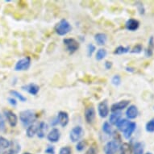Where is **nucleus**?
Listing matches in <instances>:
<instances>
[{
    "mask_svg": "<svg viewBox=\"0 0 154 154\" xmlns=\"http://www.w3.org/2000/svg\"><path fill=\"white\" fill-rule=\"evenodd\" d=\"M94 41H96L97 45L103 46L107 41V35L105 33H97L94 35Z\"/></svg>",
    "mask_w": 154,
    "mask_h": 154,
    "instance_id": "obj_19",
    "label": "nucleus"
},
{
    "mask_svg": "<svg viewBox=\"0 0 154 154\" xmlns=\"http://www.w3.org/2000/svg\"><path fill=\"white\" fill-rule=\"evenodd\" d=\"M10 94H11V95L13 96V97H15V98H17L19 100L20 102H26L27 101V98L26 97H24V96L22 94H20V92H18V91H10Z\"/></svg>",
    "mask_w": 154,
    "mask_h": 154,
    "instance_id": "obj_28",
    "label": "nucleus"
},
{
    "mask_svg": "<svg viewBox=\"0 0 154 154\" xmlns=\"http://www.w3.org/2000/svg\"><path fill=\"white\" fill-rule=\"evenodd\" d=\"M122 113L121 111H116V112H112L111 116L109 117V124L111 125H116L118 123L119 119H121Z\"/></svg>",
    "mask_w": 154,
    "mask_h": 154,
    "instance_id": "obj_20",
    "label": "nucleus"
},
{
    "mask_svg": "<svg viewBox=\"0 0 154 154\" xmlns=\"http://www.w3.org/2000/svg\"><path fill=\"white\" fill-rule=\"evenodd\" d=\"M104 67H105L106 69H110L112 67V62H111V61H106L104 63Z\"/></svg>",
    "mask_w": 154,
    "mask_h": 154,
    "instance_id": "obj_42",
    "label": "nucleus"
},
{
    "mask_svg": "<svg viewBox=\"0 0 154 154\" xmlns=\"http://www.w3.org/2000/svg\"><path fill=\"white\" fill-rule=\"evenodd\" d=\"M149 45L148 48L144 50V55L146 57H150L153 54V50H154V38L153 36H150L149 40Z\"/></svg>",
    "mask_w": 154,
    "mask_h": 154,
    "instance_id": "obj_18",
    "label": "nucleus"
},
{
    "mask_svg": "<svg viewBox=\"0 0 154 154\" xmlns=\"http://www.w3.org/2000/svg\"><path fill=\"white\" fill-rule=\"evenodd\" d=\"M45 152L47 154H55V149L52 145H48L45 150Z\"/></svg>",
    "mask_w": 154,
    "mask_h": 154,
    "instance_id": "obj_39",
    "label": "nucleus"
},
{
    "mask_svg": "<svg viewBox=\"0 0 154 154\" xmlns=\"http://www.w3.org/2000/svg\"><path fill=\"white\" fill-rule=\"evenodd\" d=\"M12 144H13V146L11 149V150H12L15 154L20 151V145L18 144L17 142H13Z\"/></svg>",
    "mask_w": 154,
    "mask_h": 154,
    "instance_id": "obj_37",
    "label": "nucleus"
},
{
    "mask_svg": "<svg viewBox=\"0 0 154 154\" xmlns=\"http://www.w3.org/2000/svg\"><path fill=\"white\" fill-rule=\"evenodd\" d=\"M31 66V58L29 57H25L19 60L15 66V71H23L29 69Z\"/></svg>",
    "mask_w": 154,
    "mask_h": 154,
    "instance_id": "obj_6",
    "label": "nucleus"
},
{
    "mask_svg": "<svg viewBox=\"0 0 154 154\" xmlns=\"http://www.w3.org/2000/svg\"><path fill=\"white\" fill-rule=\"evenodd\" d=\"M153 109H154V106H153Z\"/></svg>",
    "mask_w": 154,
    "mask_h": 154,
    "instance_id": "obj_47",
    "label": "nucleus"
},
{
    "mask_svg": "<svg viewBox=\"0 0 154 154\" xmlns=\"http://www.w3.org/2000/svg\"><path fill=\"white\" fill-rule=\"evenodd\" d=\"M8 103L13 106H15L17 105V101H16V99L15 98H13V97H11V98H8Z\"/></svg>",
    "mask_w": 154,
    "mask_h": 154,
    "instance_id": "obj_40",
    "label": "nucleus"
},
{
    "mask_svg": "<svg viewBox=\"0 0 154 154\" xmlns=\"http://www.w3.org/2000/svg\"><path fill=\"white\" fill-rule=\"evenodd\" d=\"M5 128V120L3 119V117L0 115V129L3 130Z\"/></svg>",
    "mask_w": 154,
    "mask_h": 154,
    "instance_id": "obj_41",
    "label": "nucleus"
},
{
    "mask_svg": "<svg viewBox=\"0 0 154 154\" xmlns=\"http://www.w3.org/2000/svg\"><path fill=\"white\" fill-rule=\"evenodd\" d=\"M84 130L82 126H75L70 131L69 139L72 142H79L82 137H83Z\"/></svg>",
    "mask_w": 154,
    "mask_h": 154,
    "instance_id": "obj_4",
    "label": "nucleus"
},
{
    "mask_svg": "<svg viewBox=\"0 0 154 154\" xmlns=\"http://www.w3.org/2000/svg\"><path fill=\"white\" fill-rule=\"evenodd\" d=\"M3 114H4V116L8 120L9 125L12 128H15L18 124L17 116L12 111H10V110H4Z\"/></svg>",
    "mask_w": 154,
    "mask_h": 154,
    "instance_id": "obj_7",
    "label": "nucleus"
},
{
    "mask_svg": "<svg viewBox=\"0 0 154 154\" xmlns=\"http://www.w3.org/2000/svg\"><path fill=\"white\" fill-rule=\"evenodd\" d=\"M3 154H15V153L12 151V150H11V149H9V150H8V151L4 152Z\"/></svg>",
    "mask_w": 154,
    "mask_h": 154,
    "instance_id": "obj_43",
    "label": "nucleus"
},
{
    "mask_svg": "<svg viewBox=\"0 0 154 154\" xmlns=\"http://www.w3.org/2000/svg\"><path fill=\"white\" fill-rule=\"evenodd\" d=\"M95 49V46L94 45H92V44L88 45V46H87V55H88L89 57H91L92 54L94 53Z\"/></svg>",
    "mask_w": 154,
    "mask_h": 154,
    "instance_id": "obj_35",
    "label": "nucleus"
},
{
    "mask_svg": "<svg viewBox=\"0 0 154 154\" xmlns=\"http://www.w3.org/2000/svg\"><path fill=\"white\" fill-rule=\"evenodd\" d=\"M48 130V124L45 123V122H41L39 125H38L37 128V132H36V135L39 138H44L45 137L46 131Z\"/></svg>",
    "mask_w": 154,
    "mask_h": 154,
    "instance_id": "obj_17",
    "label": "nucleus"
},
{
    "mask_svg": "<svg viewBox=\"0 0 154 154\" xmlns=\"http://www.w3.org/2000/svg\"><path fill=\"white\" fill-rule=\"evenodd\" d=\"M130 51V47L127 46H119L116 48V50L114 51V54H116V55H122V54H125V53H128Z\"/></svg>",
    "mask_w": 154,
    "mask_h": 154,
    "instance_id": "obj_24",
    "label": "nucleus"
},
{
    "mask_svg": "<svg viewBox=\"0 0 154 154\" xmlns=\"http://www.w3.org/2000/svg\"><path fill=\"white\" fill-rule=\"evenodd\" d=\"M37 128L38 125H36L35 124L28 126L27 128V130H26V135H27V137H29V138H32L35 134H36V132H37Z\"/></svg>",
    "mask_w": 154,
    "mask_h": 154,
    "instance_id": "obj_23",
    "label": "nucleus"
},
{
    "mask_svg": "<svg viewBox=\"0 0 154 154\" xmlns=\"http://www.w3.org/2000/svg\"><path fill=\"white\" fill-rule=\"evenodd\" d=\"M96 112L95 109L93 106H87L85 110V119L88 124H92L95 119Z\"/></svg>",
    "mask_w": 154,
    "mask_h": 154,
    "instance_id": "obj_8",
    "label": "nucleus"
},
{
    "mask_svg": "<svg viewBox=\"0 0 154 154\" xmlns=\"http://www.w3.org/2000/svg\"><path fill=\"white\" fill-rule=\"evenodd\" d=\"M145 130L147 132L152 133L154 132V119H150L145 125Z\"/></svg>",
    "mask_w": 154,
    "mask_h": 154,
    "instance_id": "obj_29",
    "label": "nucleus"
},
{
    "mask_svg": "<svg viewBox=\"0 0 154 154\" xmlns=\"http://www.w3.org/2000/svg\"><path fill=\"white\" fill-rule=\"evenodd\" d=\"M23 154H32V153H30V152H24V153Z\"/></svg>",
    "mask_w": 154,
    "mask_h": 154,
    "instance_id": "obj_45",
    "label": "nucleus"
},
{
    "mask_svg": "<svg viewBox=\"0 0 154 154\" xmlns=\"http://www.w3.org/2000/svg\"><path fill=\"white\" fill-rule=\"evenodd\" d=\"M136 128H137V124L135 122H130V124L126 128V130L124 131V138L127 140L130 139Z\"/></svg>",
    "mask_w": 154,
    "mask_h": 154,
    "instance_id": "obj_16",
    "label": "nucleus"
},
{
    "mask_svg": "<svg viewBox=\"0 0 154 154\" xmlns=\"http://www.w3.org/2000/svg\"><path fill=\"white\" fill-rule=\"evenodd\" d=\"M119 151H120V154H131V149L130 144H127V143L122 144L119 148Z\"/></svg>",
    "mask_w": 154,
    "mask_h": 154,
    "instance_id": "obj_25",
    "label": "nucleus"
},
{
    "mask_svg": "<svg viewBox=\"0 0 154 154\" xmlns=\"http://www.w3.org/2000/svg\"><path fill=\"white\" fill-rule=\"evenodd\" d=\"M60 137H61V132H60L58 128H56L52 129L47 135V139L51 143L58 142L59 140H60Z\"/></svg>",
    "mask_w": 154,
    "mask_h": 154,
    "instance_id": "obj_9",
    "label": "nucleus"
},
{
    "mask_svg": "<svg viewBox=\"0 0 154 154\" xmlns=\"http://www.w3.org/2000/svg\"><path fill=\"white\" fill-rule=\"evenodd\" d=\"M86 145H87V143H86V140H79L78 144H76V150L79 152L83 151Z\"/></svg>",
    "mask_w": 154,
    "mask_h": 154,
    "instance_id": "obj_31",
    "label": "nucleus"
},
{
    "mask_svg": "<svg viewBox=\"0 0 154 154\" xmlns=\"http://www.w3.org/2000/svg\"><path fill=\"white\" fill-rule=\"evenodd\" d=\"M140 27V22L135 19H129L125 23V28L127 30L135 32L137 31Z\"/></svg>",
    "mask_w": 154,
    "mask_h": 154,
    "instance_id": "obj_14",
    "label": "nucleus"
},
{
    "mask_svg": "<svg viewBox=\"0 0 154 154\" xmlns=\"http://www.w3.org/2000/svg\"><path fill=\"white\" fill-rule=\"evenodd\" d=\"M136 5H137V8H138V11L140 12V15H144V12H145V9H144V7L143 5V3H140V2H137L136 3Z\"/></svg>",
    "mask_w": 154,
    "mask_h": 154,
    "instance_id": "obj_36",
    "label": "nucleus"
},
{
    "mask_svg": "<svg viewBox=\"0 0 154 154\" xmlns=\"http://www.w3.org/2000/svg\"><path fill=\"white\" fill-rule=\"evenodd\" d=\"M57 121L62 128L67 126L69 121V117L68 113L66 111H60L57 115Z\"/></svg>",
    "mask_w": 154,
    "mask_h": 154,
    "instance_id": "obj_12",
    "label": "nucleus"
},
{
    "mask_svg": "<svg viewBox=\"0 0 154 154\" xmlns=\"http://www.w3.org/2000/svg\"><path fill=\"white\" fill-rule=\"evenodd\" d=\"M72 30V26L68 20L65 19L59 21V23H57L55 26L56 33L59 35H65L68 34Z\"/></svg>",
    "mask_w": 154,
    "mask_h": 154,
    "instance_id": "obj_2",
    "label": "nucleus"
},
{
    "mask_svg": "<svg viewBox=\"0 0 154 154\" xmlns=\"http://www.w3.org/2000/svg\"><path fill=\"white\" fill-rule=\"evenodd\" d=\"M11 147V142L5 137H0V149H7Z\"/></svg>",
    "mask_w": 154,
    "mask_h": 154,
    "instance_id": "obj_27",
    "label": "nucleus"
},
{
    "mask_svg": "<svg viewBox=\"0 0 154 154\" xmlns=\"http://www.w3.org/2000/svg\"><path fill=\"white\" fill-rule=\"evenodd\" d=\"M98 153V150H97V148L94 145H92L91 147H90L87 151L86 152L85 154H97Z\"/></svg>",
    "mask_w": 154,
    "mask_h": 154,
    "instance_id": "obj_38",
    "label": "nucleus"
},
{
    "mask_svg": "<svg viewBox=\"0 0 154 154\" xmlns=\"http://www.w3.org/2000/svg\"><path fill=\"white\" fill-rule=\"evenodd\" d=\"M145 154H152V153H151V152H146Z\"/></svg>",
    "mask_w": 154,
    "mask_h": 154,
    "instance_id": "obj_46",
    "label": "nucleus"
},
{
    "mask_svg": "<svg viewBox=\"0 0 154 154\" xmlns=\"http://www.w3.org/2000/svg\"><path fill=\"white\" fill-rule=\"evenodd\" d=\"M143 50V46L141 45H137L136 46H134L133 48L131 50V53H136V54H138V53H140Z\"/></svg>",
    "mask_w": 154,
    "mask_h": 154,
    "instance_id": "obj_34",
    "label": "nucleus"
},
{
    "mask_svg": "<svg viewBox=\"0 0 154 154\" xmlns=\"http://www.w3.org/2000/svg\"><path fill=\"white\" fill-rule=\"evenodd\" d=\"M59 154H72V149L69 146L62 147L59 151Z\"/></svg>",
    "mask_w": 154,
    "mask_h": 154,
    "instance_id": "obj_33",
    "label": "nucleus"
},
{
    "mask_svg": "<svg viewBox=\"0 0 154 154\" xmlns=\"http://www.w3.org/2000/svg\"><path fill=\"white\" fill-rule=\"evenodd\" d=\"M121 143L119 140H112L105 144L103 151L105 154H116L119 150Z\"/></svg>",
    "mask_w": 154,
    "mask_h": 154,
    "instance_id": "obj_3",
    "label": "nucleus"
},
{
    "mask_svg": "<svg viewBox=\"0 0 154 154\" xmlns=\"http://www.w3.org/2000/svg\"><path fill=\"white\" fill-rule=\"evenodd\" d=\"M63 43L70 53H75L79 48V43L73 38H66L63 40Z\"/></svg>",
    "mask_w": 154,
    "mask_h": 154,
    "instance_id": "obj_5",
    "label": "nucleus"
},
{
    "mask_svg": "<svg viewBox=\"0 0 154 154\" xmlns=\"http://www.w3.org/2000/svg\"><path fill=\"white\" fill-rule=\"evenodd\" d=\"M106 53H107V52H106L105 48H99V50L97 51V53H96V60H98V61L103 60L105 58V57L106 56Z\"/></svg>",
    "mask_w": 154,
    "mask_h": 154,
    "instance_id": "obj_26",
    "label": "nucleus"
},
{
    "mask_svg": "<svg viewBox=\"0 0 154 154\" xmlns=\"http://www.w3.org/2000/svg\"><path fill=\"white\" fill-rule=\"evenodd\" d=\"M109 106L107 104V102L103 101L99 103V106H98V112H99V116L101 118H106L109 114Z\"/></svg>",
    "mask_w": 154,
    "mask_h": 154,
    "instance_id": "obj_10",
    "label": "nucleus"
},
{
    "mask_svg": "<svg viewBox=\"0 0 154 154\" xmlns=\"http://www.w3.org/2000/svg\"><path fill=\"white\" fill-rule=\"evenodd\" d=\"M129 124H130V121H129L128 119H120L116 125L117 129H118L119 131L124 132V131L126 130L127 128H128V126L129 125Z\"/></svg>",
    "mask_w": 154,
    "mask_h": 154,
    "instance_id": "obj_21",
    "label": "nucleus"
},
{
    "mask_svg": "<svg viewBox=\"0 0 154 154\" xmlns=\"http://www.w3.org/2000/svg\"><path fill=\"white\" fill-rule=\"evenodd\" d=\"M139 111L136 105H130L126 111V116L128 119H134L138 116Z\"/></svg>",
    "mask_w": 154,
    "mask_h": 154,
    "instance_id": "obj_13",
    "label": "nucleus"
},
{
    "mask_svg": "<svg viewBox=\"0 0 154 154\" xmlns=\"http://www.w3.org/2000/svg\"><path fill=\"white\" fill-rule=\"evenodd\" d=\"M144 144L143 142H137L135 143L132 149L133 154H144Z\"/></svg>",
    "mask_w": 154,
    "mask_h": 154,
    "instance_id": "obj_22",
    "label": "nucleus"
},
{
    "mask_svg": "<svg viewBox=\"0 0 154 154\" xmlns=\"http://www.w3.org/2000/svg\"><path fill=\"white\" fill-rule=\"evenodd\" d=\"M126 70L127 71H130V72H134V69L131 68V67H127Z\"/></svg>",
    "mask_w": 154,
    "mask_h": 154,
    "instance_id": "obj_44",
    "label": "nucleus"
},
{
    "mask_svg": "<svg viewBox=\"0 0 154 154\" xmlns=\"http://www.w3.org/2000/svg\"><path fill=\"white\" fill-rule=\"evenodd\" d=\"M130 103L129 100H121L111 105V112H116V111H120L122 110H124L128 106Z\"/></svg>",
    "mask_w": 154,
    "mask_h": 154,
    "instance_id": "obj_11",
    "label": "nucleus"
},
{
    "mask_svg": "<svg viewBox=\"0 0 154 154\" xmlns=\"http://www.w3.org/2000/svg\"><path fill=\"white\" fill-rule=\"evenodd\" d=\"M111 83L116 86H119L121 84V78L119 75H115L111 79Z\"/></svg>",
    "mask_w": 154,
    "mask_h": 154,
    "instance_id": "obj_32",
    "label": "nucleus"
},
{
    "mask_svg": "<svg viewBox=\"0 0 154 154\" xmlns=\"http://www.w3.org/2000/svg\"><path fill=\"white\" fill-rule=\"evenodd\" d=\"M35 119H36V116L35 111L32 110H25V111H22L20 113V119L21 124L27 128L33 124Z\"/></svg>",
    "mask_w": 154,
    "mask_h": 154,
    "instance_id": "obj_1",
    "label": "nucleus"
},
{
    "mask_svg": "<svg viewBox=\"0 0 154 154\" xmlns=\"http://www.w3.org/2000/svg\"><path fill=\"white\" fill-rule=\"evenodd\" d=\"M22 89L23 91H27L28 93H29L30 94H32V95H36L40 91V87L38 85L35 83H30L26 85V86H22Z\"/></svg>",
    "mask_w": 154,
    "mask_h": 154,
    "instance_id": "obj_15",
    "label": "nucleus"
},
{
    "mask_svg": "<svg viewBox=\"0 0 154 154\" xmlns=\"http://www.w3.org/2000/svg\"><path fill=\"white\" fill-rule=\"evenodd\" d=\"M103 131L106 134H107V135H111V133H112V128H111V124H109V122H105L103 124Z\"/></svg>",
    "mask_w": 154,
    "mask_h": 154,
    "instance_id": "obj_30",
    "label": "nucleus"
}]
</instances>
